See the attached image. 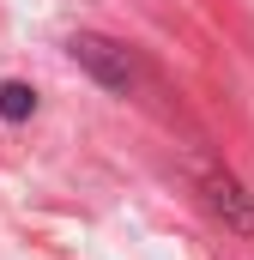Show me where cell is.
I'll list each match as a JSON object with an SVG mask.
<instances>
[{
  "mask_svg": "<svg viewBox=\"0 0 254 260\" xmlns=\"http://www.w3.org/2000/svg\"><path fill=\"white\" fill-rule=\"evenodd\" d=\"M30 109H37V91L18 85V79H6V85H0V121H24Z\"/></svg>",
  "mask_w": 254,
  "mask_h": 260,
  "instance_id": "3957f363",
  "label": "cell"
},
{
  "mask_svg": "<svg viewBox=\"0 0 254 260\" xmlns=\"http://www.w3.org/2000/svg\"><path fill=\"white\" fill-rule=\"evenodd\" d=\"M200 194H206V206H212L230 230H242V236L254 230V206L242 200V188H236L224 170H200Z\"/></svg>",
  "mask_w": 254,
  "mask_h": 260,
  "instance_id": "7a4b0ae2",
  "label": "cell"
},
{
  "mask_svg": "<svg viewBox=\"0 0 254 260\" xmlns=\"http://www.w3.org/2000/svg\"><path fill=\"white\" fill-rule=\"evenodd\" d=\"M67 49H73V61L85 67V73H91L97 85H109V91H127V85L139 79L133 55H127V49L115 43V37H91V30H79V37H73Z\"/></svg>",
  "mask_w": 254,
  "mask_h": 260,
  "instance_id": "6da1fadb",
  "label": "cell"
}]
</instances>
